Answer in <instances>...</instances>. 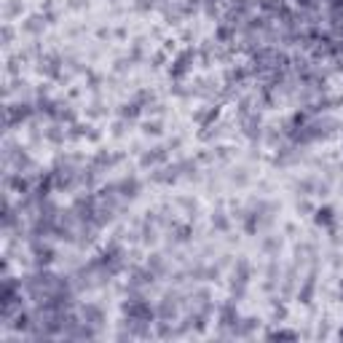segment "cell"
<instances>
[{
  "label": "cell",
  "mask_w": 343,
  "mask_h": 343,
  "mask_svg": "<svg viewBox=\"0 0 343 343\" xmlns=\"http://www.w3.org/2000/svg\"><path fill=\"white\" fill-rule=\"evenodd\" d=\"M314 220H317V225H330V223H332V209H330V207L319 209V212H317V217H314Z\"/></svg>",
  "instance_id": "1"
}]
</instances>
